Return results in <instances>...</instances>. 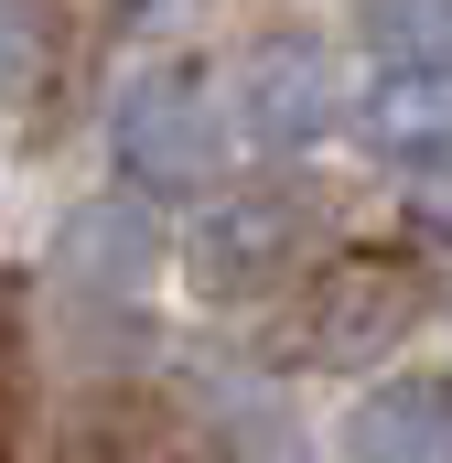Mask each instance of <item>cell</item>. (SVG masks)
I'll use <instances>...</instances> for the list:
<instances>
[{
  "label": "cell",
  "mask_w": 452,
  "mask_h": 463,
  "mask_svg": "<svg viewBox=\"0 0 452 463\" xmlns=\"http://www.w3.org/2000/svg\"><path fill=\"white\" fill-rule=\"evenodd\" d=\"M302 248H313V194H302V184H248V194H226V205L194 216L184 280L216 291V302H248V291H269Z\"/></svg>",
  "instance_id": "1"
},
{
  "label": "cell",
  "mask_w": 452,
  "mask_h": 463,
  "mask_svg": "<svg viewBox=\"0 0 452 463\" xmlns=\"http://www.w3.org/2000/svg\"><path fill=\"white\" fill-rule=\"evenodd\" d=\"M410 324H420V269L410 259H344L334 280L302 302V335L291 345L313 355V366H366V355L399 345Z\"/></svg>",
  "instance_id": "2"
},
{
  "label": "cell",
  "mask_w": 452,
  "mask_h": 463,
  "mask_svg": "<svg viewBox=\"0 0 452 463\" xmlns=\"http://www.w3.org/2000/svg\"><path fill=\"white\" fill-rule=\"evenodd\" d=\"M118 162L140 173V184H205L226 162V118L205 87H184V76H140L129 98H118Z\"/></svg>",
  "instance_id": "3"
},
{
  "label": "cell",
  "mask_w": 452,
  "mask_h": 463,
  "mask_svg": "<svg viewBox=\"0 0 452 463\" xmlns=\"http://www.w3.org/2000/svg\"><path fill=\"white\" fill-rule=\"evenodd\" d=\"M344 463H452V388L442 377H388L344 410Z\"/></svg>",
  "instance_id": "4"
},
{
  "label": "cell",
  "mask_w": 452,
  "mask_h": 463,
  "mask_svg": "<svg viewBox=\"0 0 452 463\" xmlns=\"http://www.w3.org/2000/svg\"><path fill=\"white\" fill-rule=\"evenodd\" d=\"M334 109H344L334 54H313V43H280V54H259L237 76V129L248 140H313Z\"/></svg>",
  "instance_id": "5"
},
{
  "label": "cell",
  "mask_w": 452,
  "mask_h": 463,
  "mask_svg": "<svg viewBox=\"0 0 452 463\" xmlns=\"http://www.w3.org/2000/svg\"><path fill=\"white\" fill-rule=\"evenodd\" d=\"M377 33H388V54H399L410 76H442V54H452V0H388Z\"/></svg>",
  "instance_id": "6"
},
{
  "label": "cell",
  "mask_w": 452,
  "mask_h": 463,
  "mask_svg": "<svg viewBox=\"0 0 452 463\" xmlns=\"http://www.w3.org/2000/svg\"><path fill=\"white\" fill-rule=\"evenodd\" d=\"M43 76V11L33 0H0V98H22Z\"/></svg>",
  "instance_id": "7"
},
{
  "label": "cell",
  "mask_w": 452,
  "mask_h": 463,
  "mask_svg": "<svg viewBox=\"0 0 452 463\" xmlns=\"http://www.w3.org/2000/svg\"><path fill=\"white\" fill-rule=\"evenodd\" d=\"M420 194H431V216L452 227V140H431V151H420Z\"/></svg>",
  "instance_id": "8"
}]
</instances>
